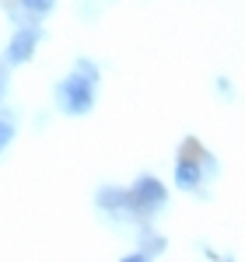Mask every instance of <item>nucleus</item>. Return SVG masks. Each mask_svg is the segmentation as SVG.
I'll return each mask as SVG.
<instances>
[{
	"label": "nucleus",
	"instance_id": "423d86ee",
	"mask_svg": "<svg viewBox=\"0 0 245 262\" xmlns=\"http://www.w3.org/2000/svg\"><path fill=\"white\" fill-rule=\"evenodd\" d=\"M21 7L32 11V14H49L56 7V0H21Z\"/></svg>",
	"mask_w": 245,
	"mask_h": 262
},
{
	"label": "nucleus",
	"instance_id": "1a4fd4ad",
	"mask_svg": "<svg viewBox=\"0 0 245 262\" xmlns=\"http://www.w3.org/2000/svg\"><path fill=\"white\" fill-rule=\"evenodd\" d=\"M144 252H147V255H158V252H161L165 248V238H158V234H147V238H144Z\"/></svg>",
	"mask_w": 245,
	"mask_h": 262
},
{
	"label": "nucleus",
	"instance_id": "f257e3e1",
	"mask_svg": "<svg viewBox=\"0 0 245 262\" xmlns=\"http://www.w3.org/2000/svg\"><path fill=\"white\" fill-rule=\"evenodd\" d=\"M56 105H60L67 116H84V112H91V105H95V84L84 81L81 74L63 77V81L56 84Z\"/></svg>",
	"mask_w": 245,
	"mask_h": 262
},
{
	"label": "nucleus",
	"instance_id": "39448f33",
	"mask_svg": "<svg viewBox=\"0 0 245 262\" xmlns=\"http://www.w3.org/2000/svg\"><path fill=\"white\" fill-rule=\"evenodd\" d=\"M200 179H203L200 164L193 161V158H179V164H175V185L179 189H196Z\"/></svg>",
	"mask_w": 245,
	"mask_h": 262
},
{
	"label": "nucleus",
	"instance_id": "0eeeda50",
	"mask_svg": "<svg viewBox=\"0 0 245 262\" xmlns=\"http://www.w3.org/2000/svg\"><path fill=\"white\" fill-rule=\"evenodd\" d=\"M74 74H81L84 81H91V84L98 81V67H95L91 60H77V67H74Z\"/></svg>",
	"mask_w": 245,
	"mask_h": 262
},
{
	"label": "nucleus",
	"instance_id": "f03ea898",
	"mask_svg": "<svg viewBox=\"0 0 245 262\" xmlns=\"http://www.w3.org/2000/svg\"><path fill=\"white\" fill-rule=\"evenodd\" d=\"M130 200H133V210L137 213L151 217V213H158L165 203H168V189L154 175H140V179L133 182V189H130Z\"/></svg>",
	"mask_w": 245,
	"mask_h": 262
},
{
	"label": "nucleus",
	"instance_id": "6e6552de",
	"mask_svg": "<svg viewBox=\"0 0 245 262\" xmlns=\"http://www.w3.org/2000/svg\"><path fill=\"white\" fill-rule=\"evenodd\" d=\"M11 140H14V126H11L7 119H0V154L7 150V143H11Z\"/></svg>",
	"mask_w": 245,
	"mask_h": 262
},
{
	"label": "nucleus",
	"instance_id": "20e7f679",
	"mask_svg": "<svg viewBox=\"0 0 245 262\" xmlns=\"http://www.w3.org/2000/svg\"><path fill=\"white\" fill-rule=\"evenodd\" d=\"M95 203L102 206L105 213H133V200H130V189H116V185H105V189H98Z\"/></svg>",
	"mask_w": 245,
	"mask_h": 262
},
{
	"label": "nucleus",
	"instance_id": "9d476101",
	"mask_svg": "<svg viewBox=\"0 0 245 262\" xmlns=\"http://www.w3.org/2000/svg\"><path fill=\"white\" fill-rule=\"evenodd\" d=\"M4 95H7V70L0 67V98H4Z\"/></svg>",
	"mask_w": 245,
	"mask_h": 262
},
{
	"label": "nucleus",
	"instance_id": "7ed1b4c3",
	"mask_svg": "<svg viewBox=\"0 0 245 262\" xmlns=\"http://www.w3.org/2000/svg\"><path fill=\"white\" fill-rule=\"evenodd\" d=\"M35 46H39V28H21L18 35L11 39V46H7V63H28L32 56H35Z\"/></svg>",
	"mask_w": 245,
	"mask_h": 262
}]
</instances>
